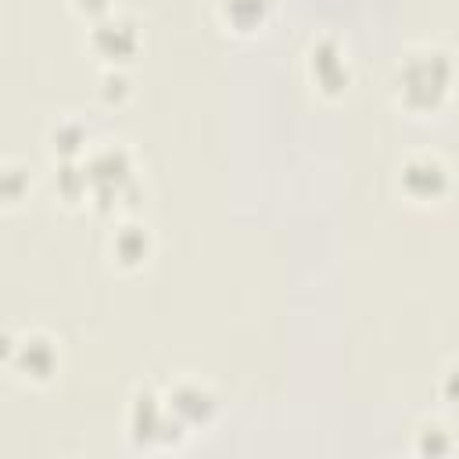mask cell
Segmentation results:
<instances>
[{
    "instance_id": "6da1fadb",
    "label": "cell",
    "mask_w": 459,
    "mask_h": 459,
    "mask_svg": "<svg viewBox=\"0 0 459 459\" xmlns=\"http://www.w3.org/2000/svg\"><path fill=\"white\" fill-rule=\"evenodd\" d=\"M455 86V57L437 43L409 47L391 75L394 104L409 115H434Z\"/></svg>"
},
{
    "instance_id": "4fadbf2b",
    "label": "cell",
    "mask_w": 459,
    "mask_h": 459,
    "mask_svg": "<svg viewBox=\"0 0 459 459\" xmlns=\"http://www.w3.org/2000/svg\"><path fill=\"white\" fill-rule=\"evenodd\" d=\"M412 448H416V452L441 455V452L452 448V437H448V430H445L437 420H427V423H420V430H416V445H412Z\"/></svg>"
},
{
    "instance_id": "9c48e42d",
    "label": "cell",
    "mask_w": 459,
    "mask_h": 459,
    "mask_svg": "<svg viewBox=\"0 0 459 459\" xmlns=\"http://www.w3.org/2000/svg\"><path fill=\"white\" fill-rule=\"evenodd\" d=\"M151 247H154V240H151V230L143 222L122 219L108 233V258L118 269H140L151 258Z\"/></svg>"
},
{
    "instance_id": "7a4b0ae2",
    "label": "cell",
    "mask_w": 459,
    "mask_h": 459,
    "mask_svg": "<svg viewBox=\"0 0 459 459\" xmlns=\"http://www.w3.org/2000/svg\"><path fill=\"white\" fill-rule=\"evenodd\" d=\"M86 183H90V201L104 212L118 204H133L140 194L136 176H133V158L122 143H93L82 158Z\"/></svg>"
},
{
    "instance_id": "7c38bea8",
    "label": "cell",
    "mask_w": 459,
    "mask_h": 459,
    "mask_svg": "<svg viewBox=\"0 0 459 459\" xmlns=\"http://www.w3.org/2000/svg\"><path fill=\"white\" fill-rule=\"evenodd\" d=\"M0 186H4V201L7 204H18L25 194H29V165H18V161H4V172H0Z\"/></svg>"
},
{
    "instance_id": "5bb4252c",
    "label": "cell",
    "mask_w": 459,
    "mask_h": 459,
    "mask_svg": "<svg viewBox=\"0 0 459 459\" xmlns=\"http://www.w3.org/2000/svg\"><path fill=\"white\" fill-rule=\"evenodd\" d=\"M97 93H100L104 104H122V100L129 97V79H126V72H122V68H108V72L100 75Z\"/></svg>"
},
{
    "instance_id": "8992f818",
    "label": "cell",
    "mask_w": 459,
    "mask_h": 459,
    "mask_svg": "<svg viewBox=\"0 0 459 459\" xmlns=\"http://www.w3.org/2000/svg\"><path fill=\"white\" fill-rule=\"evenodd\" d=\"M90 50L108 65V68H122L136 50H140V29L133 18L108 11L100 18L90 22V36H86Z\"/></svg>"
},
{
    "instance_id": "277c9868",
    "label": "cell",
    "mask_w": 459,
    "mask_h": 459,
    "mask_svg": "<svg viewBox=\"0 0 459 459\" xmlns=\"http://www.w3.org/2000/svg\"><path fill=\"white\" fill-rule=\"evenodd\" d=\"M126 430H129V441L136 448H165V445H172L176 437L186 434L172 420V412L165 405V394L154 391V387H136L133 391L129 412H126Z\"/></svg>"
},
{
    "instance_id": "9a60e30c",
    "label": "cell",
    "mask_w": 459,
    "mask_h": 459,
    "mask_svg": "<svg viewBox=\"0 0 459 459\" xmlns=\"http://www.w3.org/2000/svg\"><path fill=\"white\" fill-rule=\"evenodd\" d=\"M437 394L445 398V402H459V366H448L445 373H441V380H437Z\"/></svg>"
},
{
    "instance_id": "ba28073f",
    "label": "cell",
    "mask_w": 459,
    "mask_h": 459,
    "mask_svg": "<svg viewBox=\"0 0 459 459\" xmlns=\"http://www.w3.org/2000/svg\"><path fill=\"white\" fill-rule=\"evenodd\" d=\"M161 394H165V405H169L172 420H176L183 430L212 423V416H215V409H219L215 391H212L208 384L194 380V377H179V380L169 384Z\"/></svg>"
},
{
    "instance_id": "5b68a950",
    "label": "cell",
    "mask_w": 459,
    "mask_h": 459,
    "mask_svg": "<svg viewBox=\"0 0 459 459\" xmlns=\"http://www.w3.org/2000/svg\"><path fill=\"white\" fill-rule=\"evenodd\" d=\"M398 186L416 204H434L452 190V169L434 151H416L398 169Z\"/></svg>"
},
{
    "instance_id": "3957f363",
    "label": "cell",
    "mask_w": 459,
    "mask_h": 459,
    "mask_svg": "<svg viewBox=\"0 0 459 459\" xmlns=\"http://www.w3.org/2000/svg\"><path fill=\"white\" fill-rule=\"evenodd\" d=\"M4 366L14 380L29 384V387H47L57 369H61V351L57 341L43 330H22L18 337L7 333L4 341Z\"/></svg>"
},
{
    "instance_id": "30bf717a",
    "label": "cell",
    "mask_w": 459,
    "mask_h": 459,
    "mask_svg": "<svg viewBox=\"0 0 459 459\" xmlns=\"http://www.w3.org/2000/svg\"><path fill=\"white\" fill-rule=\"evenodd\" d=\"M43 143H47V151H50L54 161H82L86 151L93 147V140H90V126H86L82 118H75V115H61V118H54V122L47 126Z\"/></svg>"
},
{
    "instance_id": "2e32d148",
    "label": "cell",
    "mask_w": 459,
    "mask_h": 459,
    "mask_svg": "<svg viewBox=\"0 0 459 459\" xmlns=\"http://www.w3.org/2000/svg\"><path fill=\"white\" fill-rule=\"evenodd\" d=\"M68 4H72V7H75V11H79V14H86V18H90V22H93V18H100V14H108V11H111V0H68Z\"/></svg>"
},
{
    "instance_id": "52a82bcc",
    "label": "cell",
    "mask_w": 459,
    "mask_h": 459,
    "mask_svg": "<svg viewBox=\"0 0 459 459\" xmlns=\"http://www.w3.org/2000/svg\"><path fill=\"white\" fill-rule=\"evenodd\" d=\"M305 72L316 93L323 97H341L351 82V68H348V54L333 36H319L308 43L305 54Z\"/></svg>"
},
{
    "instance_id": "8fae6325",
    "label": "cell",
    "mask_w": 459,
    "mask_h": 459,
    "mask_svg": "<svg viewBox=\"0 0 459 459\" xmlns=\"http://www.w3.org/2000/svg\"><path fill=\"white\" fill-rule=\"evenodd\" d=\"M276 0H215V18L233 36H255L273 18Z\"/></svg>"
}]
</instances>
